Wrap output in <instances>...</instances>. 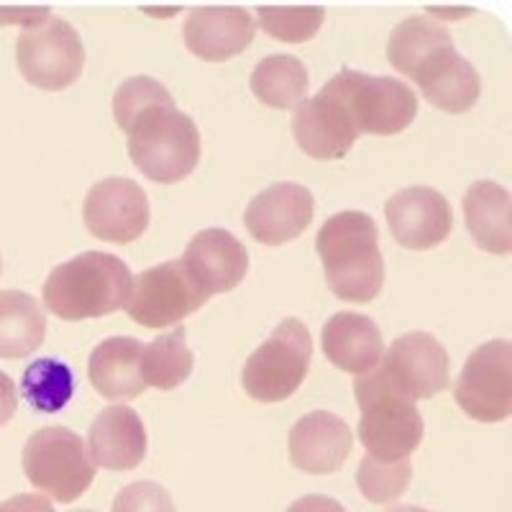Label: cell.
<instances>
[{"label":"cell","instance_id":"cell-33","mask_svg":"<svg viewBox=\"0 0 512 512\" xmlns=\"http://www.w3.org/2000/svg\"><path fill=\"white\" fill-rule=\"evenodd\" d=\"M0 512H57L44 495H16L0 502Z\"/></svg>","mask_w":512,"mask_h":512},{"label":"cell","instance_id":"cell-23","mask_svg":"<svg viewBox=\"0 0 512 512\" xmlns=\"http://www.w3.org/2000/svg\"><path fill=\"white\" fill-rule=\"evenodd\" d=\"M512 198L510 192L492 180L474 182L464 195L466 228L477 246L489 254H510L512 251Z\"/></svg>","mask_w":512,"mask_h":512},{"label":"cell","instance_id":"cell-37","mask_svg":"<svg viewBox=\"0 0 512 512\" xmlns=\"http://www.w3.org/2000/svg\"><path fill=\"white\" fill-rule=\"evenodd\" d=\"M75 512H95V510H75Z\"/></svg>","mask_w":512,"mask_h":512},{"label":"cell","instance_id":"cell-29","mask_svg":"<svg viewBox=\"0 0 512 512\" xmlns=\"http://www.w3.org/2000/svg\"><path fill=\"white\" fill-rule=\"evenodd\" d=\"M413 479V466L410 459L405 461H379L372 456H364L356 472V484L361 495L374 505H390L400 500Z\"/></svg>","mask_w":512,"mask_h":512},{"label":"cell","instance_id":"cell-15","mask_svg":"<svg viewBox=\"0 0 512 512\" xmlns=\"http://www.w3.org/2000/svg\"><path fill=\"white\" fill-rule=\"evenodd\" d=\"M315 198L297 182H277L254 195L244 213V223L259 244L282 246L297 239L310 226Z\"/></svg>","mask_w":512,"mask_h":512},{"label":"cell","instance_id":"cell-19","mask_svg":"<svg viewBox=\"0 0 512 512\" xmlns=\"http://www.w3.org/2000/svg\"><path fill=\"white\" fill-rule=\"evenodd\" d=\"M420 93L446 113H466L482 93V80L472 62H466L454 44L441 47L410 75Z\"/></svg>","mask_w":512,"mask_h":512},{"label":"cell","instance_id":"cell-27","mask_svg":"<svg viewBox=\"0 0 512 512\" xmlns=\"http://www.w3.org/2000/svg\"><path fill=\"white\" fill-rule=\"evenodd\" d=\"M448 44L454 41L441 24L431 18L410 16L392 29L390 41H387V59L397 72L410 77L433 52Z\"/></svg>","mask_w":512,"mask_h":512},{"label":"cell","instance_id":"cell-13","mask_svg":"<svg viewBox=\"0 0 512 512\" xmlns=\"http://www.w3.org/2000/svg\"><path fill=\"white\" fill-rule=\"evenodd\" d=\"M85 226L95 239L131 244L149 226V198L128 177H105L85 195Z\"/></svg>","mask_w":512,"mask_h":512},{"label":"cell","instance_id":"cell-5","mask_svg":"<svg viewBox=\"0 0 512 512\" xmlns=\"http://www.w3.org/2000/svg\"><path fill=\"white\" fill-rule=\"evenodd\" d=\"M24 472L41 495L67 505L88 492L95 479V464L75 431L49 425L31 433L26 441Z\"/></svg>","mask_w":512,"mask_h":512},{"label":"cell","instance_id":"cell-30","mask_svg":"<svg viewBox=\"0 0 512 512\" xmlns=\"http://www.w3.org/2000/svg\"><path fill=\"white\" fill-rule=\"evenodd\" d=\"M259 26L274 39L287 41V44H300L318 34L323 26L326 11L320 6H303V8H274L259 6L256 8Z\"/></svg>","mask_w":512,"mask_h":512},{"label":"cell","instance_id":"cell-21","mask_svg":"<svg viewBox=\"0 0 512 512\" xmlns=\"http://www.w3.org/2000/svg\"><path fill=\"white\" fill-rule=\"evenodd\" d=\"M323 354L333 367L361 377L372 372L384 356V336L369 315L336 313L323 326Z\"/></svg>","mask_w":512,"mask_h":512},{"label":"cell","instance_id":"cell-14","mask_svg":"<svg viewBox=\"0 0 512 512\" xmlns=\"http://www.w3.org/2000/svg\"><path fill=\"white\" fill-rule=\"evenodd\" d=\"M384 218L395 241L405 249L425 251L443 244L454 228V213L433 187H405L384 205Z\"/></svg>","mask_w":512,"mask_h":512},{"label":"cell","instance_id":"cell-9","mask_svg":"<svg viewBox=\"0 0 512 512\" xmlns=\"http://www.w3.org/2000/svg\"><path fill=\"white\" fill-rule=\"evenodd\" d=\"M208 300V292L192 280L185 264L175 259L136 274L126 310L139 326L169 328L203 308Z\"/></svg>","mask_w":512,"mask_h":512},{"label":"cell","instance_id":"cell-11","mask_svg":"<svg viewBox=\"0 0 512 512\" xmlns=\"http://www.w3.org/2000/svg\"><path fill=\"white\" fill-rule=\"evenodd\" d=\"M372 374L384 387L408 397L410 402L431 400L448 387V354L431 333H405L392 341L390 351Z\"/></svg>","mask_w":512,"mask_h":512},{"label":"cell","instance_id":"cell-2","mask_svg":"<svg viewBox=\"0 0 512 512\" xmlns=\"http://www.w3.org/2000/svg\"><path fill=\"white\" fill-rule=\"evenodd\" d=\"M134 274L123 259L85 251L59 264L44 282V308L62 320L103 318L126 308Z\"/></svg>","mask_w":512,"mask_h":512},{"label":"cell","instance_id":"cell-8","mask_svg":"<svg viewBox=\"0 0 512 512\" xmlns=\"http://www.w3.org/2000/svg\"><path fill=\"white\" fill-rule=\"evenodd\" d=\"M16 62L24 80L34 88L64 90L82 75L85 47L70 21L49 16L44 24L18 36Z\"/></svg>","mask_w":512,"mask_h":512},{"label":"cell","instance_id":"cell-7","mask_svg":"<svg viewBox=\"0 0 512 512\" xmlns=\"http://www.w3.org/2000/svg\"><path fill=\"white\" fill-rule=\"evenodd\" d=\"M333 80L359 134L395 136L418 116V95L395 77L341 70Z\"/></svg>","mask_w":512,"mask_h":512},{"label":"cell","instance_id":"cell-17","mask_svg":"<svg viewBox=\"0 0 512 512\" xmlns=\"http://www.w3.org/2000/svg\"><path fill=\"white\" fill-rule=\"evenodd\" d=\"M180 262L210 297L239 287L249 272L246 246L223 228H205L195 233Z\"/></svg>","mask_w":512,"mask_h":512},{"label":"cell","instance_id":"cell-22","mask_svg":"<svg viewBox=\"0 0 512 512\" xmlns=\"http://www.w3.org/2000/svg\"><path fill=\"white\" fill-rule=\"evenodd\" d=\"M144 344L136 338L113 336L100 341L88 361L90 384L105 400H134L146 390L139 374Z\"/></svg>","mask_w":512,"mask_h":512},{"label":"cell","instance_id":"cell-25","mask_svg":"<svg viewBox=\"0 0 512 512\" xmlns=\"http://www.w3.org/2000/svg\"><path fill=\"white\" fill-rule=\"evenodd\" d=\"M308 67L292 54L264 57L251 72V93L269 108H297L308 93Z\"/></svg>","mask_w":512,"mask_h":512},{"label":"cell","instance_id":"cell-10","mask_svg":"<svg viewBox=\"0 0 512 512\" xmlns=\"http://www.w3.org/2000/svg\"><path fill=\"white\" fill-rule=\"evenodd\" d=\"M459 408L479 423H500L512 413V344L487 341L472 351L454 384Z\"/></svg>","mask_w":512,"mask_h":512},{"label":"cell","instance_id":"cell-4","mask_svg":"<svg viewBox=\"0 0 512 512\" xmlns=\"http://www.w3.org/2000/svg\"><path fill=\"white\" fill-rule=\"evenodd\" d=\"M356 402L361 408L359 441L372 459L405 461L423 441V415L415 402L384 387L372 372L354 382Z\"/></svg>","mask_w":512,"mask_h":512},{"label":"cell","instance_id":"cell-12","mask_svg":"<svg viewBox=\"0 0 512 512\" xmlns=\"http://www.w3.org/2000/svg\"><path fill=\"white\" fill-rule=\"evenodd\" d=\"M292 136L313 159H341L351 152L359 131L351 121L336 80H328L318 95L297 105L292 116Z\"/></svg>","mask_w":512,"mask_h":512},{"label":"cell","instance_id":"cell-20","mask_svg":"<svg viewBox=\"0 0 512 512\" xmlns=\"http://www.w3.org/2000/svg\"><path fill=\"white\" fill-rule=\"evenodd\" d=\"M88 454L108 472L136 469L146 456V431L136 410L111 405L98 413L88 433Z\"/></svg>","mask_w":512,"mask_h":512},{"label":"cell","instance_id":"cell-26","mask_svg":"<svg viewBox=\"0 0 512 512\" xmlns=\"http://www.w3.org/2000/svg\"><path fill=\"white\" fill-rule=\"evenodd\" d=\"M192 351L187 349V331L175 328L172 333L154 338L152 344L141 349L139 374L146 387L157 390H175L190 377L192 372Z\"/></svg>","mask_w":512,"mask_h":512},{"label":"cell","instance_id":"cell-6","mask_svg":"<svg viewBox=\"0 0 512 512\" xmlns=\"http://www.w3.org/2000/svg\"><path fill=\"white\" fill-rule=\"evenodd\" d=\"M313 338L303 320L285 318L254 354L246 359L241 384L259 402H282L308 377Z\"/></svg>","mask_w":512,"mask_h":512},{"label":"cell","instance_id":"cell-38","mask_svg":"<svg viewBox=\"0 0 512 512\" xmlns=\"http://www.w3.org/2000/svg\"><path fill=\"white\" fill-rule=\"evenodd\" d=\"M0 269H3V264H0Z\"/></svg>","mask_w":512,"mask_h":512},{"label":"cell","instance_id":"cell-16","mask_svg":"<svg viewBox=\"0 0 512 512\" xmlns=\"http://www.w3.org/2000/svg\"><path fill=\"white\" fill-rule=\"evenodd\" d=\"M354 433L338 415L315 410L303 415L290 431V461L308 474H333L349 459Z\"/></svg>","mask_w":512,"mask_h":512},{"label":"cell","instance_id":"cell-3","mask_svg":"<svg viewBox=\"0 0 512 512\" xmlns=\"http://www.w3.org/2000/svg\"><path fill=\"white\" fill-rule=\"evenodd\" d=\"M128 154L149 180L172 185L200 162V131L187 113L177 111L172 95H162L121 128Z\"/></svg>","mask_w":512,"mask_h":512},{"label":"cell","instance_id":"cell-35","mask_svg":"<svg viewBox=\"0 0 512 512\" xmlns=\"http://www.w3.org/2000/svg\"><path fill=\"white\" fill-rule=\"evenodd\" d=\"M16 408H18L16 382H13L6 372H0V425H6L8 420L16 415Z\"/></svg>","mask_w":512,"mask_h":512},{"label":"cell","instance_id":"cell-32","mask_svg":"<svg viewBox=\"0 0 512 512\" xmlns=\"http://www.w3.org/2000/svg\"><path fill=\"white\" fill-rule=\"evenodd\" d=\"M52 16L49 8H0V26H24V29H34V26L44 24Z\"/></svg>","mask_w":512,"mask_h":512},{"label":"cell","instance_id":"cell-31","mask_svg":"<svg viewBox=\"0 0 512 512\" xmlns=\"http://www.w3.org/2000/svg\"><path fill=\"white\" fill-rule=\"evenodd\" d=\"M113 512H177L172 495L157 482H134L113 500Z\"/></svg>","mask_w":512,"mask_h":512},{"label":"cell","instance_id":"cell-28","mask_svg":"<svg viewBox=\"0 0 512 512\" xmlns=\"http://www.w3.org/2000/svg\"><path fill=\"white\" fill-rule=\"evenodd\" d=\"M21 392L39 413H59L75 395V374L64 361L44 356L29 364L21 379Z\"/></svg>","mask_w":512,"mask_h":512},{"label":"cell","instance_id":"cell-1","mask_svg":"<svg viewBox=\"0 0 512 512\" xmlns=\"http://www.w3.org/2000/svg\"><path fill=\"white\" fill-rule=\"evenodd\" d=\"M315 249L333 295L346 303H369L379 295L384 285V262L372 216L361 210L336 213L320 226Z\"/></svg>","mask_w":512,"mask_h":512},{"label":"cell","instance_id":"cell-34","mask_svg":"<svg viewBox=\"0 0 512 512\" xmlns=\"http://www.w3.org/2000/svg\"><path fill=\"white\" fill-rule=\"evenodd\" d=\"M287 512H346L344 505L326 495H308L292 502Z\"/></svg>","mask_w":512,"mask_h":512},{"label":"cell","instance_id":"cell-36","mask_svg":"<svg viewBox=\"0 0 512 512\" xmlns=\"http://www.w3.org/2000/svg\"><path fill=\"white\" fill-rule=\"evenodd\" d=\"M387 512H431V510H423V507H415V505H402V507H392Z\"/></svg>","mask_w":512,"mask_h":512},{"label":"cell","instance_id":"cell-24","mask_svg":"<svg viewBox=\"0 0 512 512\" xmlns=\"http://www.w3.org/2000/svg\"><path fill=\"white\" fill-rule=\"evenodd\" d=\"M47 315L36 297L21 290H0V356L21 359L44 344Z\"/></svg>","mask_w":512,"mask_h":512},{"label":"cell","instance_id":"cell-18","mask_svg":"<svg viewBox=\"0 0 512 512\" xmlns=\"http://www.w3.org/2000/svg\"><path fill=\"white\" fill-rule=\"evenodd\" d=\"M256 21L241 6H208L190 11L185 21V44L205 62H223L244 52L254 41Z\"/></svg>","mask_w":512,"mask_h":512}]
</instances>
